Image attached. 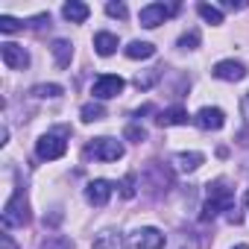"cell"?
<instances>
[{"label":"cell","instance_id":"14","mask_svg":"<svg viewBox=\"0 0 249 249\" xmlns=\"http://www.w3.org/2000/svg\"><path fill=\"white\" fill-rule=\"evenodd\" d=\"M117 47H120V41H117L114 33H97V36H94V50H97L100 56H111Z\"/></svg>","mask_w":249,"mask_h":249},{"label":"cell","instance_id":"1","mask_svg":"<svg viewBox=\"0 0 249 249\" xmlns=\"http://www.w3.org/2000/svg\"><path fill=\"white\" fill-rule=\"evenodd\" d=\"M234 205V191L229 188L226 179H214L208 185V199L202 205V220H214L220 211H231Z\"/></svg>","mask_w":249,"mask_h":249},{"label":"cell","instance_id":"34","mask_svg":"<svg viewBox=\"0 0 249 249\" xmlns=\"http://www.w3.org/2000/svg\"><path fill=\"white\" fill-rule=\"evenodd\" d=\"M243 202H246V208H249V191H246V196H243Z\"/></svg>","mask_w":249,"mask_h":249},{"label":"cell","instance_id":"5","mask_svg":"<svg viewBox=\"0 0 249 249\" xmlns=\"http://www.w3.org/2000/svg\"><path fill=\"white\" fill-rule=\"evenodd\" d=\"M123 88H126L123 76H117V73H103V76H97V79H94L91 94H94L97 100H111V97H117Z\"/></svg>","mask_w":249,"mask_h":249},{"label":"cell","instance_id":"29","mask_svg":"<svg viewBox=\"0 0 249 249\" xmlns=\"http://www.w3.org/2000/svg\"><path fill=\"white\" fill-rule=\"evenodd\" d=\"M179 249H196V237L194 234H179Z\"/></svg>","mask_w":249,"mask_h":249},{"label":"cell","instance_id":"30","mask_svg":"<svg viewBox=\"0 0 249 249\" xmlns=\"http://www.w3.org/2000/svg\"><path fill=\"white\" fill-rule=\"evenodd\" d=\"M240 114H243V120L249 123V91L240 97Z\"/></svg>","mask_w":249,"mask_h":249},{"label":"cell","instance_id":"19","mask_svg":"<svg viewBox=\"0 0 249 249\" xmlns=\"http://www.w3.org/2000/svg\"><path fill=\"white\" fill-rule=\"evenodd\" d=\"M196 12L205 24H223V12L220 6H211V3H196Z\"/></svg>","mask_w":249,"mask_h":249},{"label":"cell","instance_id":"13","mask_svg":"<svg viewBox=\"0 0 249 249\" xmlns=\"http://www.w3.org/2000/svg\"><path fill=\"white\" fill-rule=\"evenodd\" d=\"M62 15H65L71 24H85L88 15H91V9H88L85 3H79V0H71V3L62 6Z\"/></svg>","mask_w":249,"mask_h":249},{"label":"cell","instance_id":"31","mask_svg":"<svg viewBox=\"0 0 249 249\" xmlns=\"http://www.w3.org/2000/svg\"><path fill=\"white\" fill-rule=\"evenodd\" d=\"M0 246H3V249H18V246H15V240H12L9 234H0Z\"/></svg>","mask_w":249,"mask_h":249},{"label":"cell","instance_id":"25","mask_svg":"<svg viewBox=\"0 0 249 249\" xmlns=\"http://www.w3.org/2000/svg\"><path fill=\"white\" fill-rule=\"evenodd\" d=\"M196 44H199V33H196V30H191V33H185V36L179 38V47H182V50H194Z\"/></svg>","mask_w":249,"mask_h":249},{"label":"cell","instance_id":"15","mask_svg":"<svg viewBox=\"0 0 249 249\" xmlns=\"http://www.w3.org/2000/svg\"><path fill=\"white\" fill-rule=\"evenodd\" d=\"M50 50H53V59H56V65H59V68H68V65H71V59H73V47H71V41L56 38Z\"/></svg>","mask_w":249,"mask_h":249},{"label":"cell","instance_id":"3","mask_svg":"<svg viewBox=\"0 0 249 249\" xmlns=\"http://www.w3.org/2000/svg\"><path fill=\"white\" fill-rule=\"evenodd\" d=\"M36 153H38V159H44V161L62 159V156L68 153L65 132H47V135H41V138L36 141Z\"/></svg>","mask_w":249,"mask_h":249},{"label":"cell","instance_id":"7","mask_svg":"<svg viewBox=\"0 0 249 249\" xmlns=\"http://www.w3.org/2000/svg\"><path fill=\"white\" fill-rule=\"evenodd\" d=\"M179 6H164V3H150V6H144L141 12H138V21H141V27H147V30H156L159 24H164L173 12H176Z\"/></svg>","mask_w":249,"mask_h":249},{"label":"cell","instance_id":"28","mask_svg":"<svg viewBox=\"0 0 249 249\" xmlns=\"http://www.w3.org/2000/svg\"><path fill=\"white\" fill-rule=\"evenodd\" d=\"M132 182H135L132 176H123V182H120V194L126 196V199H132V196H135V185H132Z\"/></svg>","mask_w":249,"mask_h":249},{"label":"cell","instance_id":"24","mask_svg":"<svg viewBox=\"0 0 249 249\" xmlns=\"http://www.w3.org/2000/svg\"><path fill=\"white\" fill-rule=\"evenodd\" d=\"M123 135H126L129 141H135V144H141V141L147 138V132H144V126H138V123H129V126H126V132H123Z\"/></svg>","mask_w":249,"mask_h":249},{"label":"cell","instance_id":"32","mask_svg":"<svg viewBox=\"0 0 249 249\" xmlns=\"http://www.w3.org/2000/svg\"><path fill=\"white\" fill-rule=\"evenodd\" d=\"M223 6H226V9H246L249 3H234V0H223Z\"/></svg>","mask_w":249,"mask_h":249},{"label":"cell","instance_id":"8","mask_svg":"<svg viewBox=\"0 0 249 249\" xmlns=\"http://www.w3.org/2000/svg\"><path fill=\"white\" fill-rule=\"evenodd\" d=\"M194 123H196L199 129H205V132H217V129H223L226 114H223V108H217V106H205V108L196 111Z\"/></svg>","mask_w":249,"mask_h":249},{"label":"cell","instance_id":"9","mask_svg":"<svg viewBox=\"0 0 249 249\" xmlns=\"http://www.w3.org/2000/svg\"><path fill=\"white\" fill-rule=\"evenodd\" d=\"M0 56H3L6 68H12V71H24V68L30 65V53H27L21 44H15V41L0 44Z\"/></svg>","mask_w":249,"mask_h":249},{"label":"cell","instance_id":"20","mask_svg":"<svg viewBox=\"0 0 249 249\" xmlns=\"http://www.w3.org/2000/svg\"><path fill=\"white\" fill-rule=\"evenodd\" d=\"M79 114H82V120H85V123H97V120H103V117H106V108H103V103H85Z\"/></svg>","mask_w":249,"mask_h":249},{"label":"cell","instance_id":"23","mask_svg":"<svg viewBox=\"0 0 249 249\" xmlns=\"http://www.w3.org/2000/svg\"><path fill=\"white\" fill-rule=\"evenodd\" d=\"M159 76H161V68H153V71H150V73H144V76L138 73V76H135V85H138V88H150Z\"/></svg>","mask_w":249,"mask_h":249},{"label":"cell","instance_id":"17","mask_svg":"<svg viewBox=\"0 0 249 249\" xmlns=\"http://www.w3.org/2000/svg\"><path fill=\"white\" fill-rule=\"evenodd\" d=\"M202 161H205L202 153H179V156H176V167H179L182 173H194Z\"/></svg>","mask_w":249,"mask_h":249},{"label":"cell","instance_id":"10","mask_svg":"<svg viewBox=\"0 0 249 249\" xmlns=\"http://www.w3.org/2000/svg\"><path fill=\"white\" fill-rule=\"evenodd\" d=\"M211 73H214L217 79H223V82H240V79L246 76V65L237 62V59H223V62L214 65Z\"/></svg>","mask_w":249,"mask_h":249},{"label":"cell","instance_id":"27","mask_svg":"<svg viewBox=\"0 0 249 249\" xmlns=\"http://www.w3.org/2000/svg\"><path fill=\"white\" fill-rule=\"evenodd\" d=\"M106 15H111V18H120V21H123V18L129 15V9L123 6V3H106Z\"/></svg>","mask_w":249,"mask_h":249},{"label":"cell","instance_id":"4","mask_svg":"<svg viewBox=\"0 0 249 249\" xmlns=\"http://www.w3.org/2000/svg\"><path fill=\"white\" fill-rule=\"evenodd\" d=\"M85 156L97 159V161H117V159H123V144L117 138H94L85 147Z\"/></svg>","mask_w":249,"mask_h":249},{"label":"cell","instance_id":"21","mask_svg":"<svg viewBox=\"0 0 249 249\" xmlns=\"http://www.w3.org/2000/svg\"><path fill=\"white\" fill-rule=\"evenodd\" d=\"M41 249H73V240L65 234H47L41 240Z\"/></svg>","mask_w":249,"mask_h":249},{"label":"cell","instance_id":"12","mask_svg":"<svg viewBox=\"0 0 249 249\" xmlns=\"http://www.w3.org/2000/svg\"><path fill=\"white\" fill-rule=\"evenodd\" d=\"M188 120H191V114H188L182 106H170V108L159 111V117H156L159 126H185Z\"/></svg>","mask_w":249,"mask_h":249},{"label":"cell","instance_id":"2","mask_svg":"<svg viewBox=\"0 0 249 249\" xmlns=\"http://www.w3.org/2000/svg\"><path fill=\"white\" fill-rule=\"evenodd\" d=\"M30 223V202L24 196V191H15L9 196V202L3 205V226L6 229H18Z\"/></svg>","mask_w":249,"mask_h":249},{"label":"cell","instance_id":"6","mask_svg":"<svg viewBox=\"0 0 249 249\" xmlns=\"http://www.w3.org/2000/svg\"><path fill=\"white\" fill-rule=\"evenodd\" d=\"M129 249H161L164 246V234L153 226H144V229H135L129 234Z\"/></svg>","mask_w":249,"mask_h":249},{"label":"cell","instance_id":"33","mask_svg":"<svg viewBox=\"0 0 249 249\" xmlns=\"http://www.w3.org/2000/svg\"><path fill=\"white\" fill-rule=\"evenodd\" d=\"M231 249H249V246H246V243H237V246H231Z\"/></svg>","mask_w":249,"mask_h":249},{"label":"cell","instance_id":"22","mask_svg":"<svg viewBox=\"0 0 249 249\" xmlns=\"http://www.w3.org/2000/svg\"><path fill=\"white\" fill-rule=\"evenodd\" d=\"M33 94H36V97H59V94H62V85H56V82L36 85V88H33Z\"/></svg>","mask_w":249,"mask_h":249},{"label":"cell","instance_id":"11","mask_svg":"<svg viewBox=\"0 0 249 249\" xmlns=\"http://www.w3.org/2000/svg\"><path fill=\"white\" fill-rule=\"evenodd\" d=\"M108 196H111V182H108V179H94V182L85 185V199H88L91 205L103 208V205L108 202Z\"/></svg>","mask_w":249,"mask_h":249},{"label":"cell","instance_id":"26","mask_svg":"<svg viewBox=\"0 0 249 249\" xmlns=\"http://www.w3.org/2000/svg\"><path fill=\"white\" fill-rule=\"evenodd\" d=\"M0 30H3V33H18L21 30V21L12 18V15H0Z\"/></svg>","mask_w":249,"mask_h":249},{"label":"cell","instance_id":"16","mask_svg":"<svg viewBox=\"0 0 249 249\" xmlns=\"http://www.w3.org/2000/svg\"><path fill=\"white\" fill-rule=\"evenodd\" d=\"M123 53H126L129 59H153L156 56V47L150 41H129Z\"/></svg>","mask_w":249,"mask_h":249},{"label":"cell","instance_id":"18","mask_svg":"<svg viewBox=\"0 0 249 249\" xmlns=\"http://www.w3.org/2000/svg\"><path fill=\"white\" fill-rule=\"evenodd\" d=\"M91 249H120V234L117 231H100L94 237Z\"/></svg>","mask_w":249,"mask_h":249}]
</instances>
